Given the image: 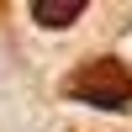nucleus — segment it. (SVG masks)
Here are the masks:
<instances>
[{
    "instance_id": "f03ea898",
    "label": "nucleus",
    "mask_w": 132,
    "mask_h": 132,
    "mask_svg": "<svg viewBox=\"0 0 132 132\" xmlns=\"http://www.w3.org/2000/svg\"><path fill=\"white\" fill-rule=\"evenodd\" d=\"M85 16V0H32V21L42 32H63Z\"/></svg>"
},
{
    "instance_id": "f257e3e1",
    "label": "nucleus",
    "mask_w": 132,
    "mask_h": 132,
    "mask_svg": "<svg viewBox=\"0 0 132 132\" xmlns=\"http://www.w3.org/2000/svg\"><path fill=\"white\" fill-rule=\"evenodd\" d=\"M58 90L69 95V101H79V106H95V111H127L132 106V69L122 58L95 53V58L74 63V69L63 74Z\"/></svg>"
}]
</instances>
